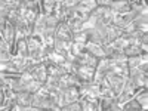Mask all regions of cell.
<instances>
[{
  "label": "cell",
  "instance_id": "7a4b0ae2",
  "mask_svg": "<svg viewBox=\"0 0 148 111\" xmlns=\"http://www.w3.org/2000/svg\"><path fill=\"white\" fill-rule=\"evenodd\" d=\"M47 61H51L52 64H56V65H61V64H64L65 62V56L62 55V53H59V52H56L55 49L49 53V56H47Z\"/></svg>",
  "mask_w": 148,
  "mask_h": 111
},
{
  "label": "cell",
  "instance_id": "3957f363",
  "mask_svg": "<svg viewBox=\"0 0 148 111\" xmlns=\"http://www.w3.org/2000/svg\"><path fill=\"white\" fill-rule=\"evenodd\" d=\"M73 43H86L88 42V34L84 31H79V33H73Z\"/></svg>",
  "mask_w": 148,
  "mask_h": 111
},
{
  "label": "cell",
  "instance_id": "277c9868",
  "mask_svg": "<svg viewBox=\"0 0 148 111\" xmlns=\"http://www.w3.org/2000/svg\"><path fill=\"white\" fill-rule=\"evenodd\" d=\"M121 110H126V111H130V110H142L141 108V105L138 104V101L135 99V98H130V99L123 105V108Z\"/></svg>",
  "mask_w": 148,
  "mask_h": 111
},
{
  "label": "cell",
  "instance_id": "6da1fadb",
  "mask_svg": "<svg viewBox=\"0 0 148 111\" xmlns=\"http://www.w3.org/2000/svg\"><path fill=\"white\" fill-rule=\"evenodd\" d=\"M121 36H123V30L111 24L110 27H107V37H105V43H113L116 39H119V37H121Z\"/></svg>",
  "mask_w": 148,
  "mask_h": 111
}]
</instances>
